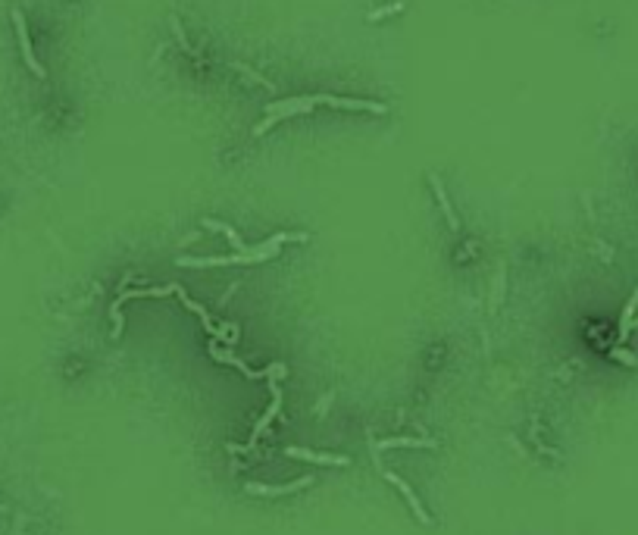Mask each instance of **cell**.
<instances>
[{
    "instance_id": "6da1fadb",
    "label": "cell",
    "mask_w": 638,
    "mask_h": 535,
    "mask_svg": "<svg viewBox=\"0 0 638 535\" xmlns=\"http://www.w3.org/2000/svg\"><path fill=\"white\" fill-rule=\"evenodd\" d=\"M316 107H338V110H369V113H379L385 116L388 107L385 103H376V101H357V97H335V94H310V97H288V101H272L266 107V116L263 123L254 129V135H263L269 132L276 123H282L288 116H301V113H310Z\"/></svg>"
},
{
    "instance_id": "7a4b0ae2",
    "label": "cell",
    "mask_w": 638,
    "mask_h": 535,
    "mask_svg": "<svg viewBox=\"0 0 638 535\" xmlns=\"http://www.w3.org/2000/svg\"><path fill=\"white\" fill-rule=\"evenodd\" d=\"M310 235H303V232H279V235H272L266 244L260 247H250V251L245 254H229V257H181L179 266H194V269H210V266H238V263H260V260H269L279 254V247L285 244V241H307Z\"/></svg>"
},
{
    "instance_id": "3957f363",
    "label": "cell",
    "mask_w": 638,
    "mask_h": 535,
    "mask_svg": "<svg viewBox=\"0 0 638 535\" xmlns=\"http://www.w3.org/2000/svg\"><path fill=\"white\" fill-rule=\"evenodd\" d=\"M210 357L216 360V364H229V366H235V369H241V373H245L247 379H272V376H282V373H285V366H282V364H276V366H269V369H250L245 360H238L235 354L219 351V344H216V342L210 344Z\"/></svg>"
},
{
    "instance_id": "277c9868",
    "label": "cell",
    "mask_w": 638,
    "mask_h": 535,
    "mask_svg": "<svg viewBox=\"0 0 638 535\" xmlns=\"http://www.w3.org/2000/svg\"><path fill=\"white\" fill-rule=\"evenodd\" d=\"M13 26H16L19 47H22V60H26V66L38 75V79H47V69L38 63V57H35V50H32V41H28V28H26V16H22L19 10H13Z\"/></svg>"
},
{
    "instance_id": "5b68a950",
    "label": "cell",
    "mask_w": 638,
    "mask_h": 535,
    "mask_svg": "<svg viewBox=\"0 0 638 535\" xmlns=\"http://www.w3.org/2000/svg\"><path fill=\"white\" fill-rule=\"evenodd\" d=\"M276 379H279V376H272V379H269V385H272V404H269V410H266L263 417H260V423L254 426V432H250V441H247V448H245V451H250V448H254V444H257V439H260V435L266 432V429H269V423H272V419H276L279 407H282V391H279V382H276Z\"/></svg>"
},
{
    "instance_id": "8992f818",
    "label": "cell",
    "mask_w": 638,
    "mask_h": 535,
    "mask_svg": "<svg viewBox=\"0 0 638 535\" xmlns=\"http://www.w3.org/2000/svg\"><path fill=\"white\" fill-rule=\"evenodd\" d=\"M382 476H385V479H388V482H391V485H394V488H398V492H401V495H404V501L410 504V510H413V514H416V517H420V523H422V526H432V517H429V514H425V510H422V504H420V498H416V495H413V488H410V485H407V482H404V479H401V476H398V473H391V470H382Z\"/></svg>"
},
{
    "instance_id": "52a82bcc",
    "label": "cell",
    "mask_w": 638,
    "mask_h": 535,
    "mask_svg": "<svg viewBox=\"0 0 638 535\" xmlns=\"http://www.w3.org/2000/svg\"><path fill=\"white\" fill-rule=\"evenodd\" d=\"M310 476H301L298 482H288V485H257V482H247V492L250 495H266V498H279V495H291V492H301V488L310 485Z\"/></svg>"
},
{
    "instance_id": "ba28073f",
    "label": "cell",
    "mask_w": 638,
    "mask_h": 535,
    "mask_svg": "<svg viewBox=\"0 0 638 535\" xmlns=\"http://www.w3.org/2000/svg\"><path fill=\"white\" fill-rule=\"evenodd\" d=\"M288 457H298V461H310V463H329V466H347L351 461L341 454H323V451H307V448H285Z\"/></svg>"
},
{
    "instance_id": "9c48e42d",
    "label": "cell",
    "mask_w": 638,
    "mask_h": 535,
    "mask_svg": "<svg viewBox=\"0 0 638 535\" xmlns=\"http://www.w3.org/2000/svg\"><path fill=\"white\" fill-rule=\"evenodd\" d=\"M429 185H432V191H435L438 203H442V210H444V216H447V225H451V232H457V229H460V220H457V213H454L451 201H447V194H444V188H442V182H438L435 172H429Z\"/></svg>"
},
{
    "instance_id": "30bf717a",
    "label": "cell",
    "mask_w": 638,
    "mask_h": 535,
    "mask_svg": "<svg viewBox=\"0 0 638 535\" xmlns=\"http://www.w3.org/2000/svg\"><path fill=\"white\" fill-rule=\"evenodd\" d=\"M203 225H207V229H213V232H223V235L232 241V247H235V251H238V254L250 251V247H245V241H241V235H238V232L232 229V225H225V223H216V220H203Z\"/></svg>"
},
{
    "instance_id": "8fae6325",
    "label": "cell",
    "mask_w": 638,
    "mask_h": 535,
    "mask_svg": "<svg viewBox=\"0 0 638 535\" xmlns=\"http://www.w3.org/2000/svg\"><path fill=\"white\" fill-rule=\"evenodd\" d=\"M376 448H438L432 439H385L376 441Z\"/></svg>"
},
{
    "instance_id": "7c38bea8",
    "label": "cell",
    "mask_w": 638,
    "mask_h": 535,
    "mask_svg": "<svg viewBox=\"0 0 638 535\" xmlns=\"http://www.w3.org/2000/svg\"><path fill=\"white\" fill-rule=\"evenodd\" d=\"M635 310H638V288L635 295L626 300V310H622V322H620V342L626 338L629 332H632V320H635Z\"/></svg>"
},
{
    "instance_id": "4fadbf2b",
    "label": "cell",
    "mask_w": 638,
    "mask_h": 535,
    "mask_svg": "<svg viewBox=\"0 0 638 535\" xmlns=\"http://www.w3.org/2000/svg\"><path fill=\"white\" fill-rule=\"evenodd\" d=\"M235 69H238V72H245V75H250V79H254V81H257V85H263V88H269V91H272V88H276V85H272V81H269V79H263V75H257V72H254V69H247V66H241V63H235Z\"/></svg>"
},
{
    "instance_id": "5bb4252c",
    "label": "cell",
    "mask_w": 638,
    "mask_h": 535,
    "mask_svg": "<svg viewBox=\"0 0 638 535\" xmlns=\"http://www.w3.org/2000/svg\"><path fill=\"white\" fill-rule=\"evenodd\" d=\"M172 32H176L179 44H181V50H185V54H194V50H191V44H188V38H185V32H181V26H179V19H176V16H172Z\"/></svg>"
},
{
    "instance_id": "9a60e30c",
    "label": "cell",
    "mask_w": 638,
    "mask_h": 535,
    "mask_svg": "<svg viewBox=\"0 0 638 535\" xmlns=\"http://www.w3.org/2000/svg\"><path fill=\"white\" fill-rule=\"evenodd\" d=\"M398 10H404V4H391V6H382V10H376V13H369V22H376V19H382V16H388V13H398Z\"/></svg>"
},
{
    "instance_id": "2e32d148",
    "label": "cell",
    "mask_w": 638,
    "mask_h": 535,
    "mask_svg": "<svg viewBox=\"0 0 638 535\" xmlns=\"http://www.w3.org/2000/svg\"><path fill=\"white\" fill-rule=\"evenodd\" d=\"M635 326H638V320H632V329H635Z\"/></svg>"
}]
</instances>
